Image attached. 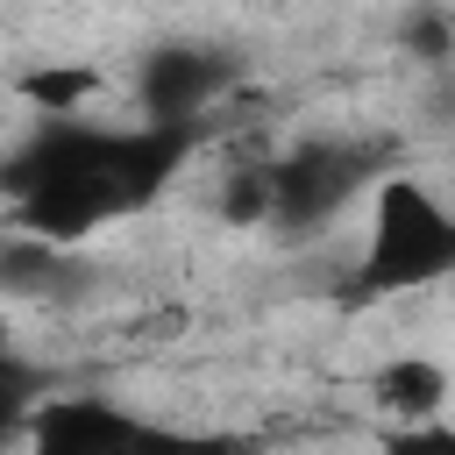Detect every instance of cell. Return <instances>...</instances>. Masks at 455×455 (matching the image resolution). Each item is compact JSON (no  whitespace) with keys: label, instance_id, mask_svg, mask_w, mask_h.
I'll list each match as a JSON object with an SVG mask.
<instances>
[{"label":"cell","instance_id":"10","mask_svg":"<svg viewBox=\"0 0 455 455\" xmlns=\"http://www.w3.org/2000/svg\"><path fill=\"white\" fill-rule=\"evenodd\" d=\"M384 455H455V434H448V419H412L384 441Z\"/></svg>","mask_w":455,"mask_h":455},{"label":"cell","instance_id":"6","mask_svg":"<svg viewBox=\"0 0 455 455\" xmlns=\"http://www.w3.org/2000/svg\"><path fill=\"white\" fill-rule=\"evenodd\" d=\"M370 398L398 419V427H412V419H441V405H448V363L441 355H391L377 377H370Z\"/></svg>","mask_w":455,"mask_h":455},{"label":"cell","instance_id":"7","mask_svg":"<svg viewBox=\"0 0 455 455\" xmlns=\"http://www.w3.org/2000/svg\"><path fill=\"white\" fill-rule=\"evenodd\" d=\"M213 206H220L228 228H270V156L256 149V135H249V149L228 156V178H220Z\"/></svg>","mask_w":455,"mask_h":455},{"label":"cell","instance_id":"1","mask_svg":"<svg viewBox=\"0 0 455 455\" xmlns=\"http://www.w3.org/2000/svg\"><path fill=\"white\" fill-rule=\"evenodd\" d=\"M192 149H199L192 128H156V121L107 128L85 114H43V128L7 156L0 192L21 235L71 249L107 220L142 213Z\"/></svg>","mask_w":455,"mask_h":455},{"label":"cell","instance_id":"3","mask_svg":"<svg viewBox=\"0 0 455 455\" xmlns=\"http://www.w3.org/2000/svg\"><path fill=\"white\" fill-rule=\"evenodd\" d=\"M21 455H235V441L185 434L100 391H50L21 427Z\"/></svg>","mask_w":455,"mask_h":455},{"label":"cell","instance_id":"9","mask_svg":"<svg viewBox=\"0 0 455 455\" xmlns=\"http://www.w3.org/2000/svg\"><path fill=\"white\" fill-rule=\"evenodd\" d=\"M36 114H85V100L100 92V71H78V64H57V71H28L14 85Z\"/></svg>","mask_w":455,"mask_h":455},{"label":"cell","instance_id":"4","mask_svg":"<svg viewBox=\"0 0 455 455\" xmlns=\"http://www.w3.org/2000/svg\"><path fill=\"white\" fill-rule=\"evenodd\" d=\"M384 149L377 142H341V135H320V142H299L284 156H270V228L284 235H313L327 228L370 178H377Z\"/></svg>","mask_w":455,"mask_h":455},{"label":"cell","instance_id":"2","mask_svg":"<svg viewBox=\"0 0 455 455\" xmlns=\"http://www.w3.org/2000/svg\"><path fill=\"white\" fill-rule=\"evenodd\" d=\"M455 270V213L441 192L412 171H384L370 192V228H363V263L355 291L363 299H398L419 284H441Z\"/></svg>","mask_w":455,"mask_h":455},{"label":"cell","instance_id":"11","mask_svg":"<svg viewBox=\"0 0 455 455\" xmlns=\"http://www.w3.org/2000/svg\"><path fill=\"white\" fill-rule=\"evenodd\" d=\"M7 348H14V327H7V313H0V355H7Z\"/></svg>","mask_w":455,"mask_h":455},{"label":"cell","instance_id":"8","mask_svg":"<svg viewBox=\"0 0 455 455\" xmlns=\"http://www.w3.org/2000/svg\"><path fill=\"white\" fill-rule=\"evenodd\" d=\"M50 391H57V370H43V363H28L21 348H7V355H0V441H21L28 412H36Z\"/></svg>","mask_w":455,"mask_h":455},{"label":"cell","instance_id":"5","mask_svg":"<svg viewBox=\"0 0 455 455\" xmlns=\"http://www.w3.org/2000/svg\"><path fill=\"white\" fill-rule=\"evenodd\" d=\"M242 78H235V64L220 57V50H156L149 64H142V78H135V107H142V121H156V128H192V135H206V114L235 92Z\"/></svg>","mask_w":455,"mask_h":455}]
</instances>
